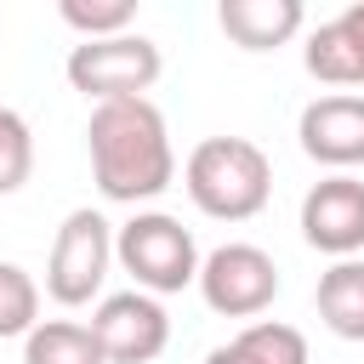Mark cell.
Here are the masks:
<instances>
[{
	"mask_svg": "<svg viewBox=\"0 0 364 364\" xmlns=\"http://www.w3.org/2000/svg\"><path fill=\"white\" fill-rule=\"evenodd\" d=\"M301 239L336 262L364 250V182L358 176H324L301 199Z\"/></svg>",
	"mask_w": 364,
	"mask_h": 364,
	"instance_id": "cell-8",
	"label": "cell"
},
{
	"mask_svg": "<svg viewBox=\"0 0 364 364\" xmlns=\"http://www.w3.org/2000/svg\"><path fill=\"white\" fill-rule=\"evenodd\" d=\"M114 256H119V267L136 279L142 296H171V290H188V284L199 279V245H193V233H188L176 216H165V210L131 216V222L119 228V239H114Z\"/></svg>",
	"mask_w": 364,
	"mask_h": 364,
	"instance_id": "cell-3",
	"label": "cell"
},
{
	"mask_svg": "<svg viewBox=\"0 0 364 364\" xmlns=\"http://www.w3.org/2000/svg\"><path fill=\"white\" fill-rule=\"evenodd\" d=\"M301 0H222L216 6V23H222V34L233 40V46H245V51H273V46H284L296 28H301Z\"/></svg>",
	"mask_w": 364,
	"mask_h": 364,
	"instance_id": "cell-10",
	"label": "cell"
},
{
	"mask_svg": "<svg viewBox=\"0 0 364 364\" xmlns=\"http://www.w3.org/2000/svg\"><path fill=\"white\" fill-rule=\"evenodd\" d=\"M91 336L108 364H154L171 341V318H165L159 296L119 290V296H102V307L91 313Z\"/></svg>",
	"mask_w": 364,
	"mask_h": 364,
	"instance_id": "cell-7",
	"label": "cell"
},
{
	"mask_svg": "<svg viewBox=\"0 0 364 364\" xmlns=\"http://www.w3.org/2000/svg\"><path fill=\"white\" fill-rule=\"evenodd\" d=\"M318 318L324 330H336L341 341H364V262H336L330 273H318Z\"/></svg>",
	"mask_w": 364,
	"mask_h": 364,
	"instance_id": "cell-12",
	"label": "cell"
},
{
	"mask_svg": "<svg viewBox=\"0 0 364 364\" xmlns=\"http://www.w3.org/2000/svg\"><path fill=\"white\" fill-rule=\"evenodd\" d=\"M159 46L142 34H114V40H80L68 51V85L85 91L91 102H125L142 97L159 80Z\"/></svg>",
	"mask_w": 364,
	"mask_h": 364,
	"instance_id": "cell-4",
	"label": "cell"
},
{
	"mask_svg": "<svg viewBox=\"0 0 364 364\" xmlns=\"http://www.w3.org/2000/svg\"><path fill=\"white\" fill-rule=\"evenodd\" d=\"M23 364H108L91 324H74V318H46L23 336Z\"/></svg>",
	"mask_w": 364,
	"mask_h": 364,
	"instance_id": "cell-13",
	"label": "cell"
},
{
	"mask_svg": "<svg viewBox=\"0 0 364 364\" xmlns=\"http://www.w3.org/2000/svg\"><path fill=\"white\" fill-rule=\"evenodd\" d=\"M205 364H307V336H301L296 324L256 318V324H245L233 341H222Z\"/></svg>",
	"mask_w": 364,
	"mask_h": 364,
	"instance_id": "cell-11",
	"label": "cell"
},
{
	"mask_svg": "<svg viewBox=\"0 0 364 364\" xmlns=\"http://www.w3.org/2000/svg\"><path fill=\"white\" fill-rule=\"evenodd\" d=\"M34 171V136L23 125V114L0 108V193H17Z\"/></svg>",
	"mask_w": 364,
	"mask_h": 364,
	"instance_id": "cell-16",
	"label": "cell"
},
{
	"mask_svg": "<svg viewBox=\"0 0 364 364\" xmlns=\"http://www.w3.org/2000/svg\"><path fill=\"white\" fill-rule=\"evenodd\" d=\"M85 142H91L97 188H102V199H114V205L154 199V193H165L171 176H176V154H171V136H165V114H159L148 97L97 102V108H91V125H85Z\"/></svg>",
	"mask_w": 364,
	"mask_h": 364,
	"instance_id": "cell-1",
	"label": "cell"
},
{
	"mask_svg": "<svg viewBox=\"0 0 364 364\" xmlns=\"http://www.w3.org/2000/svg\"><path fill=\"white\" fill-rule=\"evenodd\" d=\"M188 199L216 222H250L273 193V165L250 136H205L182 165Z\"/></svg>",
	"mask_w": 364,
	"mask_h": 364,
	"instance_id": "cell-2",
	"label": "cell"
},
{
	"mask_svg": "<svg viewBox=\"0 0 364 364\" xmlns=\"http://www.w3.org/2000/svg\"><path fill=\"white\" fill-rule=\"evenodd\" d=\"M34 324H40V284L17 262H0V341L28 336Z\"/></svg>",
	"mask_w": 364,
	"mask_h": 364,
	"instance_id": "cell-14",
	"label": "cell"
},
{
	"mask_svg": "<svg viewBox=\"0 0 364 364\" xmlns=\"http://www.w3.org/2000/svg\"><path fill=\"white\" fill-rule=\"evenodd\" d=\"M114 262V233L97 210H68L57 239H51V262H46V296L63 307H85Z\"/></svg>",
	"mask_w": 364,
	"mask_h": 364,
	"instance_id": "cell-5",
	"label": "cell"
},
{
	"mask_svg": "<svg viewBox=\"0 0 364 364\" xmlns=\"http://www.w3.org/2000/svg\"><path fill=\"white\" fill-rule=\"evenodd\" d=\"M301 154L330 165L336 176H347L353 165H364V97L358 91H330V97H313L301 108Z\"/></svg>",
	"mask_w": 364,
	"mask_h": 364,
	"instance_id": "cell-9",
	"label": "cell"
},
{
	"mask_svg": "<svg viewBox=\"0 0 364 364\" xmlns=\"http://www.w3.org/2000/svg\"><path fill=\"white\" fill-rule=\"evenodd\" d=\"M193 284H199V296H205L210 313H222V318H256L279 296V267H273V256L262 245H222V250H210L199 262Z\"/></svg>",
	"mask_w": 364,
	"mask_h": 364,
	"instance_id": "cell-6",
	"label": "cell"
},
{
	"mask_svg": "<svg viewBox=\"0 0 364 364\" xmlns=\"http://www.w3.org/2000/svg\"><path fill=\"white\" fill-rule=\"evenodd\" d=\"M57 11L85 40H114V34H131V23H136V0H63Z\"/></svg>",
	"mask_w": 364,
	"mask_h": 364,
	"instance_id": "cell-15",
	"label": "cell"
},
{
	"mask_svg": "<svg viewBox=\"0 0 364 364\" xmlns=\"http://www.w3.org/2000/svg\"><path fill=\"white\" fill-rule=\"evenodd\" d=\"M336 23H341V28L353 34V46H358V57H364V0H353V6H347V11L336 17Z\"/></svg>",
	"mask_w": 364,
	"mask_h": 364,
	"instance_id": "cell-17",
	"label": "cell"
}]
</instances>
